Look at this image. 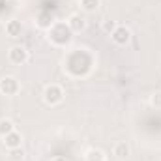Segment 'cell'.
<instances>
[{
    "label": "cell",
    "instance_id": "cell-17",
    "mask_svg": "<svg viewBox=\"0 0 161 161\" xmlns=\"http://www.w3.org/2000/svg\"><path fill=\"white\" fill-rule=\"evenodd\" d=\"M51 161H66V158H60V156H56V158H53Z\"/></svg>",
    "mask_w": 161,
    "mask_h": 161
},
{
    "label": "cell",
    "instance_id": "cell-3",
    "mask_svg": "<svg viewBox=\"0 0 161 161\" xmlns=\"http://www.w3.org/2000/svg\"><path fill=\"white\" fill-rule=\"evenodd\" d=\"M21 92V82L17 77L13 75H6L0 79V94L2 96H8V97H13Z\"/></svg>",
    "mask_w": 161,
    "mask_h": 161
},
{
    "label": "cell",
    "instance_id": "cell-6",
    "mask_svg": "<svg viewBox=\"0 0 161 161\" xmlns=\"http://www.w3.org/2000/svg\"><path fill=\"white\" fill-rule=\"evenodd\" d=\"M2 142H4V146L8 148V150H15V148H21V144H23V135L15 129V131H11V133H8L6 137H2Z\"/></svg>",
    "mask_w": 161,
    "mask_h": 161
},
{
    "label": "cell",
    "instance_id": "cell-12",
    "mask_svg": "<svg viewBox=\"0 0 161 161\" xmlns=\"http://www.w3.org/2000/svg\"><path fill=\"white\" fill-rule=\"evenodd\" d=\"M11 131H15V125H13V122L8 120V118L0 120V137H6V135H8V133H11Z\"/></svg>",
    "mask_w": 161,
    "mask_h": 161
},
{
    "label": "cell",
    "instance_id": "cell-16",
    "mask_svg": "<svg viewBox=\"0 0 161 161\" xmlns=\"http://www.w3.org/2000/svg\"><path fill=\"white\" fill-rule=\"evenodd\" d=\"M116 26H118V25H116L114 21H105V23H103V30H105L107 34H113Z\"/></svg>",
    "mask_w": 161,
    "mask_h": 161
},
{
    "label": "cell",
    "instance_id": "cell-5",
    "mask_svg": "<svg viewBox=\"0 0 161 161\" xmlns=\"http://www.w3.org/2000/svg\"><path fill=\"white\" fill-rule=\"evenodd\" d=\"M111 40L114 41L116 45H127L129 40H131V30L127 26H124V25H118L114 28V32L111 34Z\"/></svg>",
    "mask_w": 161,
    "mask_h": 161
},
{
    "label": "cell",
    "instance_id": "cell-11",
    "mask_svg": "<svg viewBox=\"0 0 161 161\" xmlns=\"http://www.w3.org/2000/svg\"><path fill=\"white\" fill-rule=\"evenodd\" d=\"M84 161H107V156H105V152L99 150V148H90V150H86V154H84Z\"/></svg>",
    "mask_w": 161,
    "mask_h": 161
},
{
    "label": "cell",
    "instance_id": "cell-1",
    "mask_svg": "<svg viewBox=\"0 0 161 161\" xmlns=\"http://www.w3.org/2000/svg\"><path fill=\"white\" fill-rule=\"evenodd\" d=\"M47 38L54 47H66L73 40V32L64 21H54V25L47 30Z\"/></svg>",
    "mask_w": 161,
    "mask_h": 161
},
{
    "label": "cell",
    "instance_id": "cell-10",
    "mask_svg": "<svg viewBox=\"0 0 161 161\" xmlns=\"http://www.w3.org/2000/svg\"><path fill=\"white\" fill-rule=\"evenodd\" d=\"M113 154H114L116 159H127L129 154H131V148H129L127 142H116L114 148H113Z\"/></svg>",
    "mask_w": 161,
    "mask_h": 161
},
{
    "label": "cell",
    "instance_id": "cell-8",
    "mask_svg": "<svg viewBox=\"0 0 161 161\" xmlns=\"http://www.w3.org/2000/svg\"><path fill=\"white\" fill-rule=\"evenodd\" d=\"M36 25H38V28H41V30H49V28L54 25V17H53V13H51V11H41V13H38V17H36Z\"/></svg>",
    "mask_w": 161,
    "mask_h": 161
},
{
    "label": "cell",
    "instance_id": "cell-13",
    "mask_svg": "<svg viewBox=\"0 0 161 161\" xmlns=\"http://www.w3.org/2000/svg\"><path fill=\"white\" fill-rule=\"evenodd\" d=\"M99 4H101V0H80L82 9H84V11H88V13L96 11V9L99 8Z\"/></svg>",
    "mask_w": 161,
    "mask_h": 161
},
{
    "label": "cell",
    "instance_id": "cell-4",
    "mask_svg": "<svg viewBox=\"0 0 161 161\" xmlns=\"http://www.w3.org/2000/svg\"><path fill=\"white\" fill-rule=\"evenodd\" d=\"M28 51L23 47V45H13L9 51H8V60L11 62V64H15V66H23V64H26L28 62Z\"/></svg>",
    "mask_w": 161,
    "mask_h": 161
},
{
    "label": "cell",
    "instance_id": "cell-15",
    "mask_svg": "<svg viewBox=\"0 0 161 161\" xmlns=\"http://www.w3.org/2000/svg\"><path fill=\"white\" fill-rule=\"evenodd\" d=\"M9 158H11V161H21L23 159V150H21V148L9 150Z\"/></svg>",
    "mask_w": 161,
    "mask_h": 161
},
{
    "label": "cell",
    "instance_id": "cell-9",
    "mask_svg": "<svg viewBox=\"0 0 161 161\" xmlns=\"http://www.w3.org/2000/svg\"><path fill=\"white\" fill-rule=\"evenodd\" d=\"M6 34L9 38H19L23 34V23L19 19H9L6 23Z\"/></svg>",
    "mask_w": 161,
    "mask_h": 161
},
{
    "label": "cell",
    "instance_id": "cell-2",
    "mask_svg": "<svg viewBox=\"0 0 161 161\" xmlns=\"http://www.w3.org/2000/svg\"><path fill=\"white\" fill-rule=\"evenodd\" d=\"M43 101L47 105H51V107L60 105L64 101V90H62V86L54 84V82L49 84V86H45V90H43Z\"/></svg>",
    "mask_w": 161,
    "mask_h": 161
},
{
    "label": "cell",
    "instance_id": "cell-7",
    "mask_svg": "<svg viewBox=\"0 0 161 161\" xmlns=\"http://www.w3.org/2000/svg\"><path fill=\"white\" fill-rule=\"evenodd\" d=\"M66 23H68V26L71 28V32H73V34L82 32V30L86 28V19H84L80 13H73V15H69V19H68Z\"/></svg>",
    "mask_w": 161,
    "mask_h": 161
},
{
    "label": "cell",
    "instance_id": "cell-14",
    "mask_svg": "<svg viewBox=\"0 0 161 161\" xmlns=\"http://www.w3.org/2000/svg\"><path fill=\"white\" fill-rule=\"evenodd\" d=\"M150 105L156 107V109H161V92L152 94V97H150Z\"/></svg>",
    "mask_w": 161,
    "mask_h": 161
}]
</instances>
